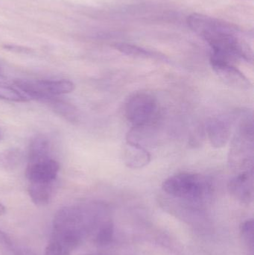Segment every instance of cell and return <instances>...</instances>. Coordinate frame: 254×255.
<instances>
[{
    "label": "cell",
    "mask_w": 254,
    "mask_h": 255,
    "mask_svg": "<svg viewBox=\"0 0 254 255\" xmlns=\"http://www.w3.org/2000/svg\"><path fill=\"white\" fill-rule=\"evenodd\" d=\"M114 48L116 50L122 52V54L128 55V56L136 57V58H159V59H164V56L163 55H158V54L143 49L140 46L128 44V43H115Z\"/></svg>",
    "instance_id": "16"
},
{
    "label": "cell",
    "mask_w": 254,
    "mask_h": 255,
    "mask_svg": "<svg viewBox=\"0 0 254 255\" xmlns=\"http://www.w3.org/2000/svg\"><path fill=\"white\" fill-rule=\"evenodd\" d=\"M43 103L48 105L56 115L64 118L68 122L71 124L79 123V118H80L79 110L71 103L60 100L58 97H50Z\"/></svg>",
    "instance_id": "13"
},
{
    "label": "cell",
    "mask_w": 254,
    "mask_h": 255,
    "mask_svg": "<svg viewBox=\"0 0 254 255\" xmlns=\"http://www.w3.org/2000/svg\"><path fill=\"white\" fill-rule=\"evenodd\" d=\"M107 207L98 202L64 207L54 217L51 238L73 252L92 231L107 220Z\"/></svg>",
    "instance_id": "2"
},
{
    "label": "cell",
    "mask_w": 254,
    "mask_h": 255,
    "mask_svg": "<svg viewBox=\"0 0 254 255\" xmlns=\"http://www.w3.org/2000/svg\"><path fill=\"white\" fill-rule=\"evenodd\" d=\"M114 235V225L111 220H106L97 228L94 242L98 247H107L113 239Z\"/></svg>",
    "instance_id": "17"
},
{
    "label": "cell",
    "mask_w": 254,
    "mask_h": 255,
    "mask_svg": "<svg viewBox=\"0 0 254 255\" xmlns=\"http://www.w3.org/2000/svg\"><path fill=\"white\" fill-rule=\"evenodd\" d=\"M4 213H5V208H4V205L0 204V216L3 215Z\"/></svg>",
    "instance_id": "22"
},
{
    "label": "cell",
    "mask_w": 254,
    "mask_h": 255,
    "mask_svg": "<svg viewBox=\"0 0 254 255\" xmlns=\"http://www.w3.org/2000/svg\"><path fill=\"white\" fill-rule=\"evenodd\" d=\"M231 169L237 172L254 169V124L252 117L241 121L228 155Z\"/></svg>",
    "instance_id": "4"
},
{
    "label": "cell",
    "mask_w": 254,
    "mask_h": 255,
    "mask_svg": "<svg viewBox=\"0 0 254 255\" xmlns=\"http://www.w3.org/2000/svg\"><path fill=\"white\" fill-rule=\"evenodd\" d=\"M57 188V181L49 183H29L28 191L31 201L39 206L52 200Z\"/></svg>",
    "instance_id": "12"
},
{
    "label": "cell",
    "mask_w": 254,
    "mask_h": 255,
    "mask_svg": "<svg viewBox=\"0 0 254 255\" xmlns=\"http://www.w3.org/2000/svg\"><path fill=\"white\" fill-rule=\"evenodd\" d=\"M0 138H1V135H0Z\"/></svg>",
    "instance_id": "23"
},
{
    "label": "cell",
    "mask_w": 254,
    "mask_h": 255,
    "mask_svg": "<svg viewBox=\"0 0 254 255\" xmlns=\"http://www.w3.org/2000/svg\"><path fill=\"white\" fill-rule=\"evenodd\" d=\"M206 131L211 145L215 148H222L231 136V124L223 118H212L207 122Z\"/></svg>",
    "instance_id": "10"
},
{
    "label": "cell",
    "mask_w": 254,
    "mask_h": 255,
    "mask_svg": "<svg viewBox=\"0 0 254 255\" xmlns=\"http://www.w3.org/2000/svg\"><path fill=\"white\" fill-rule=\"evenodd\" d=\"M210 64L218 77L228 86L240 90L252 88L250 80L232 63L210 58Z\"/></svg>",
    "instance_id": "8"
},
{
    "label": "cell",
    "mask_w": 254,
    "mask_h": 255,
    "mask_svg": "<svg viewBox=\"0 0 254 255\" xmlns=\"http://www.w3.org/2000/svg\"><path fill=\"white\" fill-rule=\"evenodd\" d=\"M72 252L58 241L50 239L44 255H70Z\"/></svg>",
    "instance_id": "21"
},
{
    "label": "cell",
    "mask_w": 254,
    "mask_h": 255,
    "mask_svg": "<svg viewBox=\"0 0 254 255\" xmlns=\"http://www.w3.org/2000/svg\"><path fill=\"white\" fill-rule=\"evenodd\" d=\"M150 153L146 147L126 141L123 148V160L126 166L130 169H142L149 164L151 162Z\"/></svg>",
    "instance_id": "11"
},
{
    "label": "cell",
    "mask_w": 254,
    "mask_h": 255,
    "mask_svg": "<svg viewBox=\"0 0 254 255\" xmlns=\"http://www.w3.org/2000/svg\"><path fill=\"white\" fill-rule=\"evenodd\" d=\"M162 189L167 196L201 205L207 202L213 191L212 180L193 172H180L169 177Z\"/></svg>",
    "instance_id": "3"
},
{
    "label": "cell",
    "mask_w": 254,
    "mask_h": 255,
    "mask_svg": "<svg viewBox=\"0 0 254 255\" xmlns=\"http://www.w3.org/2000/svg\"><path fill=\"white\" fill-rule=\"evenodd\" d=\"M187 24L192 31L208 43L212 49L210 58L232 64L238 61H253L252 49L240 37V29L233 24L197 13L188 16Z\"/></svg>",
    "instance_id": "1"
},
{
    "label": "cell",
    "mask_w": 254,
    "mask_h": 255,
    "mask_svg": "<svg viewBox=\"0 0 254 255\" xmlns=\"http://www.w3.org/2000/svg\"><path fill=\"white\" fill-rule=\"evenodd\" d=\"M0 99L12 103H28L30 99L16 86L0 82Z\"/></svg>",
    "instance_id": "18"
},
{
    "label": "cell",
    "mask_w": 254,
    "mask_h": 255,
    "mask_svg": "<svg viewBox=\"0 0 254 255\" xmlns=\"http://www.w3.org/2000/svg\"><path fill=\"white\" fill-rule=\"evenodd\" d=\"M0 244L2 247L1 255H23L20 250L13 245L7 235L1 232H0Z\"/></svg>",
    "instance_id": "20"
},
{
    "label": "cell",
    "mask_w": 254,
    "mask_h": 255,
    "mask_svg": "<svg viewBox=\"0 0 254 255\" xmlns=\"http://www.w3.org/2000/svg\"><path fill=\"white\" fill-rule=\"evenodd\" d=\"M60 164L52 156L28 161L25 175L29 183H49L57 181Z\"/></svg>",
    "instance_id": "7"
},
{
    "label": "cell",
    "mask_w": 254,
    "mask_h": 255,
    "mask_svg": "<svg viewBox=\"0 0 254 255\" xmlns=\"http://www.w3.org/2000/svg\"><path fill=\"white\" fill-rule=\"evenodd\" d=\"M14 85L31 100L43 103L50 97L65 95L73 92L76 85L72 81L67 79L59 80H28L16 79Z\"/></svg>",
    "instance_id": "6"
},
{
    "label": "cell",
    "mask_w": 254,
    "mask_h": 255,
    "mask_svg": "<svg viewBox=\"0 0 254 255\" xmlns=\"http://www.w3.org/2000/svg\"><path fill=\"white\" fill-rule=\"evenodd\" d=\"M228 191L239 202L249 204L254 199V169L238 172L228 185Z\"/></svg>",
    "instance_id": "9"
},
{
    "label": "cell",
    "mask_w": 254,
    "mask_h": 255,
    "mask_svg": "<svg viewBox=\"0 0 254 255\" xmlns=\"http://www.w3.org/2000/svg\"><path fill=\"white\" fill-rule=\"evenodd\" d=\"M22 158V151L15 147L0 151V169L6 171L14 170L21 164Z\"/></svg>",
    "instance_id": "15"
},
{
    "label": "cell",
    "mask_w": 254,
    "mask_h": 255,
    "mask_svg": "<svg viewBox=\"0 0 254 255\" xmlns=\"http://www.w3.org/2000/svg\"><path fill=\"white\" fill-rule=\"evenodd\" d=\"M125 115L133 127L153 126L159 115L158 101L149 93H135L125 103Z\"/></svg>",
    "instance_id": "5"
},
{
    "label": "cell",
    "mask_w": 254,
    "mask_h": 255,
    "mask_svg": "<svg viewBox=\"0 0 254 255\" xmlns=\"http://www.w3.org/2000/svg\"><path fill=\"white\" fill-rule=\"evenodd\" d=\"M51 144L44 135H36L30 141L28 151V161L38 160L51 156Z\"/></svg>",
    "instance_id": "14"
},
{
    "label": "cell",
    "mask_w": 254,
    "mask_h": 255,
    "mask_svg": "<svg viewBox=\"0 0 254 255\" xmlns=\"http://www.w3.org/2000/svg\"><path fill=\"white\" fill-rule=\"evenodd\" d=\"M254 220H247L240 226V235L246 247V255H254Z\"/></svg>",
    "instance_id": "19"
}]
</instances>
